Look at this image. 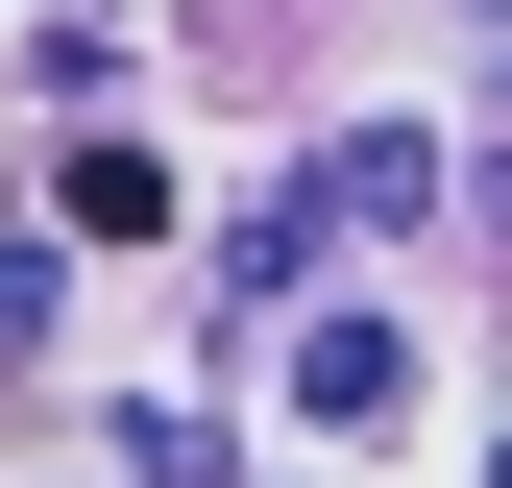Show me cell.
<instances>
[{"label":"cell","instance_id":"6da1fadb","mask_svg":"<svg viewBox=\"0 0 512 488\" xmlns=\"http://www.w3.org/2000/svg\"><path fill=\"white\" fill-rule=\"evenodd\" d=\"M293 415H317V440H366V415H415V342L366 318V293H342V318H293Z\"/></svg>","mask_w":512,"mask_h":488},{"label":"cell","instance_id":"7a4b0ae2","mask_svg":"<svg viewBox=\"0 0 512 488\" xmlns=\"http://www.w3.org/2000/svg\"><path fill=\"white\" fill-rule=\"evenodd\" d=\"M196 196H171V147H74L49 171V244H171Z\"/></svg>","mask_w":512,"mask_h":488},{"label":"cell","instance_id":"3957f363","mask_svg":"<svg viewBox=\"0 0 512 488\" xmlns=\"http://www.w3.org/2000/svg\"><path fill=\"white\" fill-rule=\"evenodd\" d=\"M293 196H317V220H415V196H439V147H415V122H342Z\"/></svg>","mask_w":512,"mask_h":488},{"label":"cell","instance_id":"277c9868","mask_svg":"<svg viewBox=\"0 0 512 488\" xmlns=\"http://www.w3.org/2000/svg\"><path fill=\"white\" fill-rule=\"evenodd\" d=\"M122 488H244V440H220L196 391H147V415H122Z\"/></svg>","mask_w":512,"mask_h":488},{"label":"cell","instance_id":"5b68a950","mask_svg":"<svg viewBox=\"0 0 512 488\" xmlns=\"http://www.w3.org/2000/svg\"><path fill=\"white\" fill-rule=\"evenodd\" d=\"M49 318H74V244H0V366H25Z\"/></svg>","mask_w":512,"mask_h":488},{"label":"cell","instance_id":"8992f818","mask_svg":"<svg viewBox=\"0 0 512 488\" xmlns=\"http://www.w3.org/2000/svg\"><path fill=\"white\" fill-rule=\"evenodd\" d=\"M488 25H512V0H488Z\"/></svg>","mask_w":512,"mask_h":488},{"label":"cell","instance_id":"52a82bcc","mask_svg":"<svg viewBox=\"0 0 512 488\" xmlns=\"http://www.w3.org/2000/svg\"><path fill=\"white\" fill-rule=\"evenodd\" d=\"M488 488H512V464H488Z\"/></svg>","mask_w":512,"mask_h":488}]
</instances>
